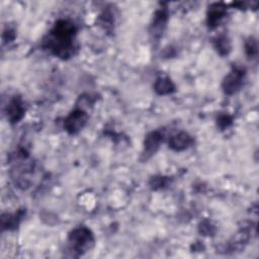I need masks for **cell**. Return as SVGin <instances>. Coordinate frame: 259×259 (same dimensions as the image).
<instances>
[{"label": "cell", "instance_id": "6da1fadb", "mask_svg": "<svg viewBox=\"0 0 259 259\" xmlns=\"http://www.w3.org/2000/svg\"><path fill=\"white\" fill-rule=\"evenodd\" d=\"M76 27L69 20H59L51 30V36L47 41L49 50L61 59H68L74 55Z\"/></svg>", "mask_w": 259, "mask_h": 259}, {"label": "cell", "instance_id": "7a4b0ae2", "mask_svg": "<svg viewBox=\"0 0 259 259\" xmlns=\"http://www.w3.org/2000/svg\"><path fill=\"white\" fill-rule=\"evenodd\" d=\"M68 243L72 252L79 256L92 248L94 244V237L88 228L78 227L69 234Z\"/></svg>", "mask_w": 259, "mask_h": 259}, {"label": "cell", "instance_id": "3957f363", "mask_svg": "<svg viewBox=\"0 0 259 259\" xmlns=\"http://www.w3.org/2000/svg\"><path fill=\"white\" fill-rule=\"evenodd\" d=\"M245 70L241 67H233V69L228 73L222 83L223 91L227 95H233L237 93L244 82Z\"/></svg>", "mask_w": 259, "mask_h": 259}, {"label": "cell", "instance_id": "277c9868", "mask_svg": "<svg viewBox=\"0 0 259 259\" xmlns=\"http://www.w3.org/2000/svg\"><path fill=\"white\" fill-rule=\"evenodd\" d=\"M87 120L88 114L82 108H77L65 118L64 127L69 134L75 135L86 125Z\"/></svg>", "mask_w": 259, "mask_h": 259}, {"label": "cell", "instance_id": "5b68a950", "mask_svg": "<svg viewBox=\"0 0 259 259\" xmlns=\"http://www.w3.org/2000/svg\"><path fill=\"white\" fill-rule=\"evenodd\" d=\"M168 13L166 9H159L155 12L152 24L150 26V35L153 41H159L166 28Z\"/></svg>", "mask_w": 259, "mask_h": 259}, {"label": "cell", "instance_id": "8992f818", "mask_svg": "<svg viewBox=\"0 0 259 259\" xmlns=\"http://www.w3.org/2000/svg\"><path fill=\"white\" fill-rule=\"evenodd\" d=\"M163 141V134L159 131L149 133L144 141V150L142 153V160L146 161L150 159L158 151Z\"/></svg>", "mask_w": 259, "mask_h": 259}, {"label": "cell", "instance_id": "52a82bcc", "mask_svg": "<svg viewBox=\"0 0 259 259\" xmlns=\"http://www.w3.org/2000/svg\"><path fill=\"white\" fill-rule=\"evenodd\" d=\"M24 111H25V109L23 107L22 100L20 99V97L15 96L10 100V102L8 103V105L6 107L7 119L11 123H16L23 117Z\"/></svg>", "mask_w": 259, "mask_h": 259}, {"label": "cell", "instance_id": "ba28073f", "mask_svg": "<svg viewBox=\"0 0 259 259\" xmlns=\"http://www.w3.org/2000/svg\"><path fill=\"white\" fill-rule=\"evenodd\" d=\"M226 6L223 3H213L207 9L206 23L209 28L217 27L226 15Z\"/></svg>", "mask_w": 259, "mask_h": 259}, {"label": "cell", "instance_id": "9c48e42d", "mask_svg": "<svg viewBox=\"0 0 259 259\" xmlns=\"http://www.w3.org/2000/svg\"><path fill=\"white\" fill-rule=\"evenodd\" d=\"M193 140L192 138L184 132H180L174 136H172L169 140V147L176 152H181L186 150L191 144Z\"/></svg>", "mask_w": 259, "mask_h": 259}, {"label": "cell", "instance_id": "30bf717a", "mask_svg": "<svg viewBox=\"0 0 259 259\" xmlns=\"http://www.w3.org/2000/svg\"><path fill=\"white\" fill-rule=\"evenodd\" d=\"M154 90L159 95H167L175 91V85L170 78L159 77L154 84Z\"/></svg>", "mask_w": 259, "mask_h": 259}, {"label": "cell", "instance_id": "8fae6325", "mask_svg": "<svg viewBox=\"0 0 259 259\" xmlns=\"http://www.w3.org/2000/svg\"><path fill=\"white\" fill-rule=\"evenodd\" d=\"M22 213L23 211H18L15 214H10V213H4L1 217V224H2V228L5 230H12L15 229L21 218H22Z\"/></svg>", "mask_w": 259, "mask_h": 259}, {"label": "cell", "instance_id": "7c38bea8", "mask_svg": "<svg viewBox=\"0 0 259 259\" xmlns=\"http://www.w3.org/2000/svg\"><path fill=\"white\" fill-rule=\"evenodd\" d=\"M214 48L222 56H226L231 51V42L226 34H221L214 38Z\"/></svg>", "mask_w": 259, "mask_h": 259}, {"label": "cell", "instance_id": "4fadbf2b", "mask_svg": "<svg viewBox=\"0 0 259 259\" xmlns=\"http://www.w3.org/2000/svg\"><path fill=\"white\" fill-rule=\"evenodd\" d=\"M245 52L249 59H254L257 56L258 53V47L257 41L253 37H249L245 42Z\"/></svg>", "mask_w": 259, "mask_h": 259}, {"label": "cell", "instance_id": "5bb4252c", "mask_svg": "<svg viewBox=\"0 0 259 259\" xmlns=\"http://www.w3.org/2000/svg\"><path fill=\"white\" fill-rule=\"evenodd\" d=\"M99 21H100V24L107 30L111 29L112 27V14L109 12V11H104L100 17H99Z\"/></svg>", "mask_w": 259, "mask_h": 259}, {"label": "cell", "instance_id": "9a60e30c", "mask_svg": "<svg viewBox=\"0 0 259 259\" xmlns=\"http://www.w3.org/2000/svg\"><path fill=\"white\" fill-rule=\"evenodd\" d=\"M168 183V179L164 176H156L153 177L150 181V185L153 189L157 190V189H161L163 187H165Z\"/></svg>", "mask_w": 259, "mask_h": 259}, {"label": "cell", "instance_id": "2e32d148", "mask_svg": "<svg viewBox=\"0 0 259 259\" xmlns=\"http://www.w3.org/2000/svg\"><path fill=\"white\" fill-rule=\"evenodd\" d=\"M198 230L201 234H203L204 236H210L211 234L214 233V227L210 224V222L208 221H203L200 223Z\"/></svg>", "mask_w": 259, "mask_h": 259}, {"label": "cell", "instance_id": "e0dca14e", "mask_svg": "<svg viewBox=\"0 0 259 259\" xmlns=\"http://www.w3.org/2000/svg\"><path fill=\"white\" fill-rule=\"evenodd\" d=\"M232 122H233V119L229 114H221L218 117V126H220L222 130L229 127L232 124Z\"/></svg>", "mask_w": 259, "mask_h": 259}]
</instances>
